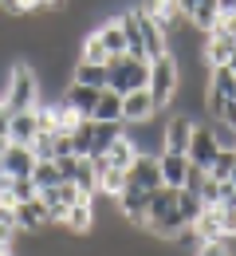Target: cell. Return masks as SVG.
Here are the masks:
<instances>
[{
	"instance_id": "obj_23",
	"label": "cell",
	"mask_w": 236,
	"mask_h": 256,
	"mask_svg": "<svg viewBox=\"0 0 236 256\" xmlns=\"http://www.w3.org/2000/svg\"><path fill=\"white\" fill-rule=\"evenodd\" d=\"M71 83H83V87H106V64H75V71H71Z\"/></svg>"
},
{
	"instance_id": "obj_33",
	"label": "cell",
	"mask_w": 236,
	"mask_h": 256,
	"mask_svg": "<svg viewBox=\"0 0 236 256\" xmlns=\"http://www.w3.org/2000/svg\"><path fill=\"white\" fill-rule=\"evenodd\" d=\"M197 256H236V252L229 248V240H209V244H201Z\"/></svg>"
},
{
	"instance_id": "obj_2",
	"label": "cell",
	"mask_w": 236,
	"mask_h": 256,
	"mask_svg": "<svg viewBox=\"0 0 236 256\" xmlns=\"http://www.w3.org/2000/svg\"><path fill=\"white\" fill-rule=\"evenodd\" d=\"M150 83V60H138V56H110L106 60V91L114 95H130L142 91Z\"/></svg>"
},
{
	"instance_id": "obj_31",
	"label": "cell",
	"mask_w": 236,
	"mask_h": 256,
	"mask_svg": "<svg viewBox=\"0 0 236 256\" xmlns=\"http://www.w3.org/2000/svg\"><path fill=\"white\" fill-rule=\"evenodd\" d=\"M221 209V232H225V240H233L236 236V209H229V205H217Z\"/></svg>"
},
{
	"instance_id": "obj_29",
	"label": "cell",
	"mask_w": 236,
	"mask_h": 256,
	"mask_svg": "<svg viewBox=\"0 0 236 256\" xmlns=\"http://www.w3.org/2000/svg\"><path fill=\"white\" fill-rule=\"evenodd\" d=\"M32 182H35V190H47V186H59L63 178H59L55 162H35V170H32Z\"/></svg>"
},
{
	"instance_id": "obj_28",
	"label": "cell",
	"mask_w": 236,
	"mask_h": 256,
	"mask_svg": "<svg viewBox=\"0 0 236 256\" xmlns=\"http://www.w3.org/2000/svg\"><path fill=\"white\" fill-rule=\"evenodd\" d=\"M79 60L83 64H106L110 60V52L102 48V40L95 32H87V40H83V52H79Z\"/></svg>"
},
{
	"instance_id": "obj_3",
	"label": "cell",
	"mask_w": 236,
	"mask_h": 256,
	"mask_svg": "<svg viewBox=\"0 0 236 256\" xmlns=\"http://www.w3.org/2000/svg\"><path fill=\"white\" fill-rule=\"evenodd\" d=\"M8 110H35L39 106V71L32 64H12L8 87L0 91Z\"/></svg>"
},
{
	"instance_id": "obj_19",
	"label": "cell",
	"mask_w": 236,
	"mask_h": 256,
	"mask_svg": "<svg viewBox=\"0 0 236 256\" xmlns=\"http://www.w3.org/2000/svg\"><path fill=\"white\" fill-rule=\"evenodd\" d=\"M236 52V40L225 32H209L205 36V60H209V67H225L229 60H233Z\"/></svg>"
},
{
	"instance_id": "obj_35",
	"label": "cell",
	"mask_w": 236,
	"mask_h": 256,
	"mask_svg": "<svg viewBox=\"0 0 236 256\" xmlns=\"http://www.w3.org/2000/svg\"><path fill=\"white\" fill-rule=\"evenodd\" d=\"M12 236H16V224L0 221V248H12Z\"/></svg>"
},
{
	"instance_id": "obj_4",
	"label": "cell",
	"mask_w": 236,
	"mask_h": 256,
	"mask_svg": "<svg viewBox=\"0 0 236 256\" xmlns=\"http://www.w3.org/2000/svg\"><path fill=\"white\" fill-rule=\"evenodd\" d=\"M177 87H181V67H177V60H173L169 52L158 56V60H150V83H146V91L154 95L158 110L177 98Z\"/></svg>"
},
{
	"instance_id": "obj_11",
	"label": "cell",
	"mask_w": 236,
	"mask_h": 256,
	"mask_svg": "<svg viewBox=\"0 0 236 256\" xmlns=\"http://www.w3.org/2000/svg\"><path fill=\"white\" fill-rule=\"evenodd\" d=\"M126 186H138V190H162V170H158V154H150V150H142L138 162L126 170Z\"/></svg>"
},
{
	"instance_id": "obj_12",
	"label": "cell",
	"mask_w": 236,
	"mask_h": 256,
	"mask_svg": "<svg viewBox=\"0 0 236 256\" xmlns=\"http://www.w3.org/2000/svg\"><path fill=\"white\" fill-rule=\"evenodd\" d=\"M193 114H173L166 126H162V150H173V154H185L189 150V138H193Z\"/></svg>"
},
{
	"instance_id": "obj_6",
	"label": "cell",
	"mask_w": 236,
	"mask_h": 256,
	"mask_svg": "<svg viewBox=\"0 0 236 256\" xmlns=\"http://www.w3.org/2000/svg\"><path fill=\"white\" fill-rule=\"evenodd\" d=\"M134 12H138V32H142V52H146V60L166 56V52H169V32H166V24H162L154 12H146V8H134Z\"/></svg>"
},
{
	"instance_id": "obj_10",
	"label": "cell",
	"mask_w": 236,
	"mask_h": 256,
	"mask_svg": "<svg viewBox=\"0 0 236 256\" xmlns=\"http://www.w3.org/2000/svg\"><path fill=\"white\" fill-rule=\"evenodd\" d=\"M154 114H158V102L154 95L142 87V91H130V95H122V122L126 126H142V122H154Z\"/></svg>"
},
{
	"instance_id": "obj_25",
	"label": "cell",
	"mask_w": 236,
	"mask_h": 256,
	"mask_svg": "<svg viewBox=\"0 0 236 256\" xmlns=\"http://www.w3.org/2000/svg\"><path fill=\"white\" fill-rule=\"evenodd\" d=\"M201 209H205L201 193H193V190H177V213H181L185 228H193V221L201 217Z\"/></svg>"
},
{
	"instance_id": "obj_15",
	"label": "cell",
	"mask_w": 236,
	"mask_h": 256,
	"mask_svg": "<svg viewBox=\"0 0 236 256\" xmlns=\"http://www.w3.org/2000/svg\"><path fill=\"white\" fill-rule=\"evenodd\" d=\"M158 170H162V186L181 190L185 186V174H189V158L185 154H173V150H162L158 154Z\"/></svg>"
},
{
	"instance_id": "obj_38",
	"label": "cell",
	"mask_w": 236,
	"mask_h": 256,
	"mask_svg": "<svg viewBox=\"0 0 236 256\" xmlns=\"http://www.w3.org/2000/svg\"><path fill=\"white\" fill-rule=\"evenodd\" d=\"M0 256H16V248H0Z\"/></svg>"
},
{
	"instance_id": "obj_8",
	"label": "cell",
	"mask_w": 236,
	"mask_h": 256,
	"mask_svg": "<svg viewBox=\"0 0 236 256\" xmlns=\"http://www.w3.org/2000/svg\"><path fill=\"white\" fill-rule=\"evenodd\" d=\"M177 8H181V20H189L197 32H213L217 28V20H221V4L217 0H177Z\"/></svg>"
},
{
	"instance_id": "obj_30",
	"label": "cell",
	"mask_w": 236,
	"mask_h": 256,
	"mask_svg": "<svg viewBox=\"0 0 236 256\" xmlns=\"http://www.w3.org/2000/svg\"><path fill=\"white\" fill-rule=\"evenodd\" d=\"M8 193H12V205H16V201H32L39 190H35L32 178H12V182H8Z\"/></svg>"
},
{
	"instance_id": "obj_14",
	"label": "cell",
	"mask_w": 236,
	"mask_h": 256,
	"mask_svg": "<svg viewBox=\"0 0 236 256\" xmlns=\"http://www.w3.org/2000/svg\"><path fill=\"white\" fill-rule=\"evenodd\" d=\"M138 154H142V146H138V138H134V134H126V130H122V134H118V138L110 142V150H106L102 158H106V166H114V170H130V166L138 162Z\"/></svg>"
},
{
	"instance_id": "obj_16",
	"label": "cell",
	"mask_w": 236,
	"mask_h": 256,
	"mask_svg": "<svg viewBox=\"0 0 236 256\" xmlns=\"http://www.w3.org/2000/svg\"><path fill=\"white\" fill-rule=\"evenodd\" d=\"M4 174L8 178H32V170H35V154H32V146H16V142H8V150H4Z\"/></svg>"
},
{
	"instance_id": "obj_7",
	"label": "cell",
	"mask_w": 236,
	"mask_h": 256,
	"mask_svg": "<svg viewBox=\"0 0 236 256\" xmlns=\"http://www.w3.org/2000/svg\"><path fill=\"white\" fill-rule=\"evenodd\" d=\"M79 197H83V193H79V186H75V182H59V186L39 190V201L47 205V217H51V224H63V213H67Z\"/></svg>"
},
{
	"instance_id": "obj_1",
	"label": "cell",
	"mask_w": 236,
	"mask_h": 256,
	"mask_svg": "<svg viewBox=\"0 0 236 256\" xmlns=\"http://www.w3.org/2000/svg\"><path fill=\"white\" fill-rule=\"evenodd\" d=\"M146 228H150L158 240H177V236H185V221H181V213H177V190L162 186V190L150 193Z\"/></svg>"
},
{
	"instance_id": "obj_24",
	"label": "cell",
	"mask_w": 236,
	"mask_h": 256,
	"mask_svg": "<svg viewBox=\"0 0 236 256\" xmlns=\"http://www.w3.org/2000/svg\"><path fill=\"white\" fill-rule=\"evenodd\" d=\"M75 186H79L83 197H95L99 193V170H95L91 158H79V166H75Z\"/></svg>"
},
{
	"instance_id": "obj_17",
	"label": "cell",
	"mask_w": 236,
	"mask_h": 256,
	"mask_svg": "<svg viewBox=\"0 0 236 256\" xmlns=\"http://www.w3.org/2000/svg\"><path fill=\"white\" fill-rule=\"evenodd\" d=\"M35 134H39V118H35V110H12L8 142H16V146H32Z\"/></svg>"
},
{
	"instance_id": "obj_32",
	"label": "cell",
	"mask_w": 236,
	"mask_h": 256,
	"mask_svg": "<svg viewBox=\"0 0 236 256\" xmlns=\"http://www.w3.org/2000/svg\"><path fill=\"white\" fill-rule=\"evenodd\" d=\"M75 166H79V154H67V158H55V170L63 182H75Z\"/></svg>"
},
{
	"instance_id": "obj_18",
	"label": "cell",
	"mask_w": 236,
	"mask_h": 256,
	"mask_svg": "<svg viewBox=\"0 0 236 256\" xmlns=\"http://www.w3.org/2000/svg\"><path fill=\"white\" fill-rule=\"evenodd\" d=\"M63 98L71 102V110L79 118H95V102H99V87H83V83H67Z\"/></svg>"
},
{
	"instance_id": "obj_5",
	"label": "cell",
	"mask_w": 236,
	"mask_h": 256,
	"mask_svg": "<svg viewBox=\"0 0 236 256\" xmlns=\"http://www.w3.org/2000/svg\"><path fill=\"white\" fill-rule=\"evenodd\" d=\"M217 154H221V138H217V126H205V122H197V126H193V138H189V150H185L189 166H197V170H209V166L217 162Z\"/></svg>"
},
{
	"instance_id": "obj_9",
	"label": "cell",
	"mask_w": 236,
	"mask_h": 256,
	"mask_svg": "<svg viewBox=\"0 0 236 256\" xmlns=\"http://www.w3.org/2000/svg\"><path fill=\"white\" fill-rule=\"evenodd\" d=\"M12 213H16V228H20V232H28V236L43 232V228L51 224V217H47V205L39 201V193H35L32 201H16V205H12Z\"/></svg>"
},
{
	"instance_id": "obj_36",
	"label": "cell",
	"mask_w": 236,
	"mask_h": 256,
	"mask_svg": "<svg viewBox=\"0 0 236 256\" xmlns=\"http://www.w3.org/2000/svg\"><path fill=\"white\" fill-rule=\"evenodd\" d=\"M8 122H12V110H8L4 98H0V138H8Z\"/></svg>"
},
{
	"instance_id": "obj_26",
	"label": "cell",
	"mask_w": 236,
	"mask_h": 256,
	"mask_svg": "<svg viewBox=\"0 0 236 256\" xmlns=\"http://www.w3.org/2000/svg\"><path fill=\"white\" fill-rule=\"evenodd\" d=\"M233 174H236V146H221L217 162L209 166V178H213V182H229Z\"/></svg>"
},
{
	"instance_id": "obj_21",
	"label": "cell",
	"mask_w": 236,
	"mask_h": 256,
	"mask_svg": "<svg viewBox=\"0 0 236 256\" xmlns=\"http://www.w3.org/2000/svg\"><path fill=\"white\" fill-rule=\"evenodd\" d=\"M95 122H122V95L102 87L99 102H95Z\"/></svg>"
},
{
	"instance_id": "obj_20",
	"label": "cell",
	"mask_w": 236,
	"mask_h": 256,
	"mask_svg": "<svg viewBox=\"0 0 236 256\" xmlns=\"http://www.w3.org/2000/svg\"><path fill=\"white\" fill-rule=\"evenodd\" d=\"M95 36L102 40V48H106L110 56H122V52H126V32H122L118 16H114V20H102L99 28H95Z\"/></svg>"
},
{
	"instance_id": "obj_22",
	"label": "cell",
	"mask_w": 236,
	"mask_h": 256,
	"mask_svg": "<svg viewBox=\"0 0 236 256\" xmlns=\"http://www.w3.org/2000/svg\"><path fill=\"white\" fill-rule=\"evenodd\" d=\"M126 122H95V138H91V154L87 158H102L106 150H110V142L122 134Z\"/></svg>"
},
{
	"instance_id": "obj_27",
	"label": "cell",
	"mask_w": 236,
	"mask_h": 256,
	"mask_svg": "<svg viewBox=\"0 0 236 256\" xmlns=\"http://www.w3.org/2000/svg\"><path fill=\"white\" fill-rule=\"evenodd\" d=\"M91 138H95V118H79L75 130H71V142H75V154L79 158L91 154Z\"/></svg>"
},
{
	"instance_id": "obj_34",
	"label": "cell",
	"mask_w": 236,
	"mask_h": 256,
	"mask_svg": "<svg viewBox=\"0 0 236 256\" xmlns=\"http://www.w3.org/2000/svg\"><path fill=\"white\" fill-rule=\"evenodd\" d=\"M221 126H229V130H236V98H229L225 106H221V118H217Z\"/></svg>"
},
{
	"instance_id": "obj_37",
	"label": "cell",
	"mask_w": 236,
	"mask_h": 256,
	"mask_svg": "<svg viewBox=\"0 0 236 256\" xmlns=\"http://www.w3.org/2000/svg\"><path fill=\"white\" fill-rule=\"evenodd\" d=\"M4 150H8V138H0V158H4Z\"/></svg>"
},
{
	"instance_id": "obj_13",
	"label": "cell",
	"mask_w": 236,
	"mask_h": 256,
	"mask_svg": "<svg viewBox=\"0 0 236 256\" xmlns=\"http://www.w3.org/2000/svg\"><path fill=\"white\" fill-rule=\"evenodd\" d=\"M95 221H99V213H95V197H79L67 213H63V228H67V232H75V236L91 232V228H95Z\"/></svg>"
}]
</instances>
